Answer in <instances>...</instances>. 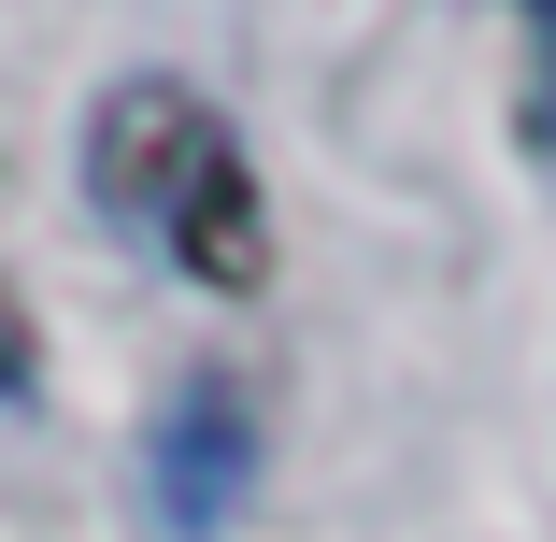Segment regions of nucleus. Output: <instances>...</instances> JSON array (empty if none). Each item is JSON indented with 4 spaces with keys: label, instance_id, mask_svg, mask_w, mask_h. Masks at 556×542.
<instances>
[{
    "label": "nucleus",
    "instance_id": "f257e3e1",
    "mask_svg": "<svg viewBox=\"0 0 556 542\" xmlns=\"http://www.w3.org/2000/svg\"><path fill=\"white\" fill-rule=\"evenodd\" d=\"M86 200L115 214V229H143V243H157L186 286H214V300H243V286L271 272L257 157H243V129L214 115L186 72L100 86V115H86Z\"/></svg>",
    "mask_w": 556,
    "mask_h": 542
},
{
    "label": "nucleus",
    "instance_id": "f03ea898",
    "mask_svg": "<svg viewBox=\"0 0 556 542\" xmlns=\"http://www.w3.org/2000/svg\"><path fill=\"white\" fill-rule=\"evenodd\" d=\"M143 500H157L172 542L243 528V500H257V400H243L229 371H186V386H172V414L143 428Z\"/></svg>",
    "mask_w": 556,
    "mask_h": 542
},
{
    "label": "nucleus",
    "instance_id": "7ed1b4c3",
    "mask_svg": "<svg viewBox=\"0 0 556 542\" xmlns=\"http://www.w3.org/2000/svg\"><path fill=\"white\" fill-rule=\"evenodd\" d=\"M528 15V157H556V0H514Z\"/></svg>",
    "mask_w": 556,
    "mask_h": 542
},
{
    "label": "nucleus",
    "instance_id": "20e7f679",
    "mask_svg": "<svg viewBox=\"0 0 556 542\" xmlns=\"http://www.w3.org/2000/svg\"><path fill=\"white\" fill-rule=\"evenodd\" d=\"M29 371H43V343H29V314H15V286H0V400H15Z\"/></svg>",
    "mask_w": 556,
    "mask_h": 542
}]
</instances>
